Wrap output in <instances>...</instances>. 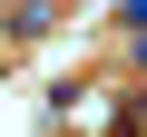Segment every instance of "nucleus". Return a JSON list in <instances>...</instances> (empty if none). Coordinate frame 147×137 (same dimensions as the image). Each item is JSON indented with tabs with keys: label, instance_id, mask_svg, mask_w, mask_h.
Returning a JSON list of instances; mask_svg holds the SVG:
<instances>
[{
	"label": "nucleus",
	"instance_id": "nucleus-4",
	"mask_svg": "<svg viewBox=\"0 0 147 137\" xmlns=\"http://www.w3.org/2000/svg\"><path fill=\"white\" fill-rule=\"evenodd\" d=\"M59 10H69V0H59Z\"/></svg>",
	"mask_w": 147,
	"mask_h": 137
},
{
	"label": "nucleus",
	"instance_id": "nucleus-3",
	"mask_svg": "<svg viewBox=\"0 0 147 137\" xmlns=\"http://www.w3.org/2000/svg\"><path fill=\"white\" fill-rule=\"evenodd\" d=\"M127 68H137V79H147V20L127 30Z\"/></svg>",
	"mask_w": 147,
	"mask_h": 137
},
{
	"label": "nucleus",
	"instance_id": "nucleus-1",
	"mask_svg": "<svg viewBox=\"0 0 147 137\" xmlns=\"http://www.w3.org/2000/svg\"><path fill=\"white\" fill-rule=\"evenodd\" d=\"M49 20H59V0H10V10H0L10 39H49Z\"/></svg>",
	"mask_w": 147,
	"mask_h": 137
},
{
	"label": "nucleus",
	"instance_id": "nucleus-2",
	"mask_svg": "<svg viewBox=\"0 0 147 137\" xmlns=\"http://www.w3.org/2000/svg\"><path fill=\"white\" fill-rule=\"evenodd\" d=\"M108 127H147V88H127V98H118V118H108Z\"/></svg>",
	"mask_w": 147,
	"mask_h": 137
}]
</instances>
